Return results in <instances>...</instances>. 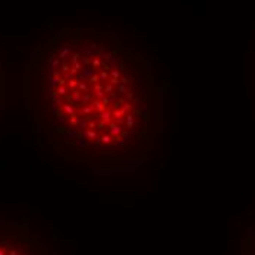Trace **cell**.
<instances>
[{
    "mask_svg": "<svg viewBox=\"0 0 255 255\" xmlns=\"http://www.w3.org/2000/svg\"><path fill=\"white\" fill-rule=\"evenodd\" d=\"M31 109L38 138L66 158L126 161L152 148V66L117 34L65 27L34 57Z\"/></svg>",
    "mask_w": 255,
    "mask_h": 255,
    "instance_id": "obj_1",
    "label": "cell"
},
{
    "mask_svg": "<svg viewBox=\"0 0 255 255\" xmlns=\"http://www.w3.org/2000/svg\"><path fill=\"white\" fill-rule=\"evenodd\" d=\"M0 255H48L28 220L0 219Z\"/></svg>",
    "mask_w": 255,
    "mask_h": 255,
    "instance_id": "obj_2",
    "label": "cell"
}]
</instances>
